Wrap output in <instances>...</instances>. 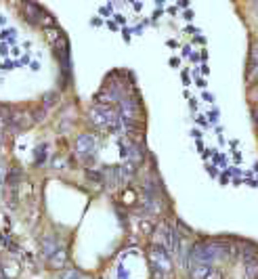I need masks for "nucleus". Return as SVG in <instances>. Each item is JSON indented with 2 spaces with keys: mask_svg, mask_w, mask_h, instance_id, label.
I'll use <instances>...</instances> for the list:
<instances>
[{
  "mask_svg": "<svg viewBox=\"0 0 258 279\" xmlns=\"http://www.w3.org/2000/svg\"><path fill=\"white\" fill-rule=\"evenodd\" d=\"M252 2H254V4H258V0H252Z\"/></svg>",
  "mask_w": 258,
  "mask_h": 279,
  "instance_id": "15",
  "label": "nucleus"
},
{
  "mask_svg": "<svg viewBox=\"0 0 258 279\" xmlns=\"http://www.w3.org/2000/svg\"><path fill=\"white\" fill-rule=\"evenodd\" d=\"M23 15H25V19L30 23H42V17H44V11L40 9L38 4H34V2H30V0H25L23 2Z\"/></svg>",
  "mask_w": 258,
  "mask_h": 279,
  "instance_id": "4",
  "label": "nucleus"
},
{
  "mask_svg": "<svg viewBox=\"0 0 258 279\" xmlns=\"http://www.w3.org/2000/svg\"><path fill=\"white\" fill-rule=\"evenodd\" d=\"M210 264H199V262H191L189 264V275L191 279H204L208 273H210Z\"/></svg>",
  "mask_w": 258,
  "mask_h": 279,
  "instance_id": "6",
  "label": "nucleus"
},
{
  "mask_svg": "<svg viewBox=\"0 0 258 279\" xmlns=\"http://www.w3.org/2000/svg\"><path fill=\"white\" fill-rule=\"evenodd\" d=\"M19 177H21V172H19L17 168H13L9 174H6V183H9V185H17L19 183Z\"/></svg>",
  "mask_w": 258,
  "mask_h": 279,
  "instance_id": "8",
  "label": "nucleus"
},
{
  "mask_svg": "<svg viewBox=\"0 0 258 279\" xmlns=\"http://www.w3.org/2000/svg\"><path fill=\"white\" fill-rule=\"evenodd\" d=\"M0 177H2V170H0ZM0 180H2V179H0Z\"/></svg>",
  "mask_w": 258,
  "mask_h": 279,
  "instance_id": "16",
  "label": "nucleus"
},
{
  "mask_svg": "<svg viewBox=\"0 0 258 279\" xmlns=\"http://www.w3.org/2000/svg\"><path fill=\"white\" fill-rule=\"evenodd\" d=\"M88 118H90V122H93V126H97V128L116 130L118 122H120V111H116V109H111L109 105L99 103V105H95L93 109L88 111Z\"/></svg>",
  "mask_w": 258,
  "mask_h": 279,
  "instance_id": "1",
  "label": "nucleus"
},
{
  "mask_svg": "<svg viewBox=\"0 0 258 279\" xmlns=\"http://www.w3.org/2000/svg\"><path fill=\"white\" fill-rule=\"evenodd\" d=\"M256 9H258V4H256Z\"/></svg>",
  "mask_w": 258,
  "mask_h": 279,
  "instance_id": "17",
  "label": "nucleus"
},
{
  "mask_svg": "<svg viewBox=\"0 0 258 279\" xmlns=\"http://www.w3.org/2000/svg\"><path fill=\"white\" fill-rule=\"evenodd\" d=\"M57 99H59V95H57V93H46V95H44V105H46V107H51L53 103H57Z\"/></svg>",
  "mask_w": 258,
  "mask_h": 279,
  "instance_id": "10",
  "label": "nucleus"
},
{
  "mask_svg": "<svg viewBox=\"0 0 258 279\" xmlns=\"http://www.w3.org/2000/svg\"><path fill=\"white\" fill-rule=\"evenodd\" d=\"M44 159H46V147L42 145V147H38V149H36V166H42V164H44Z\"/></svg>",
  "mask_w": 258,
  "mask_h": 279,
  "instance_id": "9",
  "label": "nucleus"
},
{
  "mask_svg": "<svg viewBox=\"0 0 258 279\" xmlns=\"http://www.w3.org/2000/svg\"><path fill=\"white\" fill-rule=\"evenodd\" d=\"M204 279H222V275L218 273V271H210V273H208Z\"/></svg>",
  "mask_w": 258,
  "mask_h": 279,
  "instance_id": "12",
  "label": "nucleus"
},
{
  "mask_svg": "<svg viewBox=\"0 0 258 279\" xmlns=\"http://www.w3.org/2000/svg\"><path fill=\"white\" fill-rule=\"evenodd\" d=\"M76 151H78L84 159H93V153H95V137H90V135L78 137V143H76Z\"/></svg>",
  "mask_w": 258,
  "mask_h": 279,
  "instance_id": "3",
  "label": "nucleus"
},
{
  "mask_svg": "<svg viewBox=\"0 0 258 279\" xmlns=\"http://www.w3.org/2000/svg\"><path fill=\"white\" fill-rule=\"evenodd\" d=\"M149 260H151V267L156 271V275H168L170 273V269H172L170 252L164 246H153L151 252H149Z\"/></svg>",
  "mask_w": 258,
  "mask_h": 279,
  "instance_id": "2",
  "label": "nucleus"
},
{
  "mask_svg": "<svg viewBox=\"0 0 258 279\" xmlns=\"http://www.w3.org/2000/svg\"><path fill=\"white\" fill-rule=\"evenodd\" d=\"M243 267H246V277H248V279H258V258L246 262Z\"/></svg>",
  "mask_w": 258,
  "mask_h": 279,
  "instance_id": "7",
  "label": "nucleus"
},
{
  "mask_svg": "<svg viewBox=\"0 0 258 279\" xmlns=\"http://www.w3.org/2000/svg\"><path fill=\"white\" fill-rule=\"evenodd\" d=\"M80 279H90V277H86V275H82V277H80Z\"/></svg>",
  "mask_w": 258,
  "mask_h": 279,
  "instance_id": "14",
  "label": "nucleus"
},
{
  "mask_svg": "<svg viewBox=\"0 0 258 279\" xmlns=\"http://www.w3.org/2000/svg\"><path fill=\"white\" fill-rule=\"evenodd\" d=\"M139 114V105L135 99H130V97H124L120 101V116L126 118V120H135Z\"/></svg>",
  "mask_w": 258,
  "mask_h": 279,
  "instance_id": "5",
  "label": "nucleus"
},
{
  "mask_svg": "<svg viewBox=\"0 0 258 279\" xmlns=\"http://www.w3.org/2000/svg\"><path fill=\"white\" fill-rule=\"evenodd\" d=\"M82 275L78 273V271H67V273H63V275H59V279H80Z\"/></svg>",
  "mask_w": 258,
  "mask_h": 279,
  "instance_id": "11",
  "label": "nucleus"
},
{
  "mask_svg": "<svg viewBox=\"0 0 258 279\" xmlns=\"http://www.w3.org/2000/svg\"><path fill=\"white\" fill-rule=\"evenodd\" d=\"M252 120L258 124V107H254V109H252Z\"/></svg>",
  "mask_w": 258,
  "mask_h": 279,
  "instance_id": "13",
  "label": "nucleus"
}]
</instances>
